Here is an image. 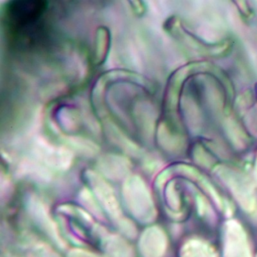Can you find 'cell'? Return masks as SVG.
I'll use <instances>...</instances> for the list:
<instances>
[{"label": "cell", "mask_w": 257, "mask_h": 257, "mask_svg": "<svg viewBox=\"0 0 257 257\" xmlns=\"http://www.w3.org/2000/svg\"><path fill=\"white\" fill-rule=\"evenodd\" d=\"M181 172L184 175H187L192 179L194 180V181H197L199 186L205 190L207 194L209 195L210 197L215 202L216 205L217 207H219V208H221L222 210H226V212L229 211V208H228L227 203L220 196L217 189L203 175H201L199 172L193 169V168L187 167V166L183 167Z\"/></svg>", "instance_id": "277c9868"}, {"label": "cell", "mask_w": 257, "mask_h": 257, "mask_svg": "<svg viewBox=\"0 0 257 257\" xmlns=\"http://www.w3.org/2000/svg\"><path fill=\"white\" fill-rule=\"evenodd\" d=\"M181 257H218L212 246L201 239L187 241L181 250Z\"/></svg>", "instance_id": "5b68a950"}, {"label": "cell", "mask_w": 257, "mask_h": 257, "mask_svg": "<svg viewBox=\"0 0 257 257\" xmlns=\"http://www.w3.org/2000/svg\"><path fill=\"white\" fill-rule=\"evenodd\" d=\"M130 6L133 13L137 17H142L145 15L146 11V6L144 2L137 0V1H130Z\"/></svg>", "instance_id": "ba28073f"}, {"label": "cell", "mask_w": 257, "mask_h": 257, "mask_svg": "<svg viewBox=\"0 0 257 257\" xmlns=\"http://www.w3.org/2000/svg\"><path fill=\"white\" fill-rule=\"evenodd\" d=\"M111 45V34L107 27H98L94 44L93 61L96 66H101L105 63L110 52Z\"/></svg>", "instance_id": "3957f363"}, {"label": "cell", "mask_w": 257, "mask_h": 257, "mask_svg": "<svg viewBox=\"0 0 257 257\" xmlns=\"http://www.w3.org/2000/svg\"><path fill=\"white\" fill-rule=\"evenodd\" d=\"M167 201L169 205L173 209L179 210L181 208V201L180 199L179 194L175 188V184H172L168 186L167 190Z\"/></svg>", "instance_id": "8992f818"}, {"label": "cell", "mask_w": 257, "mask_h": 257, "mask_svg": "<svg viewBox=\"0 0 257 257\" xmlns=\"http://www.w3.org/2000/svg\"><path fill=\"white\" fill-rule=\"evenodd\" d=\"M215 172L244 211L250 213L255 211L256 192L248 177L236 169L226 166H219L215 169Z\"/></svg>", "instance_id": "6da1fadb"}, {"label": "cell", "mask_w": 257, "mask_h": 257, "mask_svg": "<svg viewBox=\"0 0 257 257\" xmlns=\"http://www.w3.org/2000/svg\"><path fill=\"white\" fill-rule=\"evenodd\" d=\"M196 201L197 203L198 211L200 215L207 216L208 217H211L214 216L212 212V209L210 207L209 204L207 202L205 198L202 197L199 193H196Z\"/></svg>", "instance_id": "52a82bcc"}, {"label": "cell", "mask_w": 257, "mask_h": 257, "mask_svg": "<svg viewBox=\"0 0 257 257\" xmlns=\"http://www.w3.org/2000/svg\"><path fill=\"white\" fill-rule=\"evenodd\" d=\"M255 178H256V182H257V157L256 160V165H255Z\"/></svg>", "instance_id": "9c48e42d"}, {"label": "cell", "mask_w": 257, "mask_h": 257, "mask_svg": "<svg viewBox=\"0 0 257 257\" xmlns=\"http://www.w3.org/2000/svg\"><path fill=\"white\" fill-rule=\"evenodd\" d=\"M223 257H253L245 230L233 219L225 223Z\"/></svg>", "instance_id": "7a4b0ae2"}]
</instances>
